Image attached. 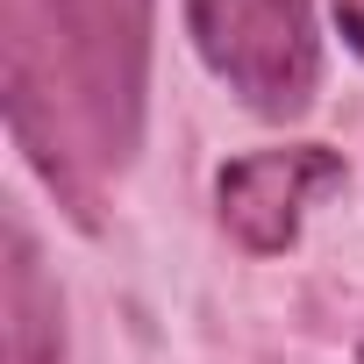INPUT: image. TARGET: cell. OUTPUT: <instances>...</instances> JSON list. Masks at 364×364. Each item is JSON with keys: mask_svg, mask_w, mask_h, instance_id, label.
<instances>
[{"mask_svg": "<svg viewBox=\"0 0 364 364\" xmlns=\"http://www.w3.org/2000/svg\"><path fill=\"white\" fill-rule=\"evenodd\" d=\"M157 0H0V93L36 178L100 229L107 186L136 164Z\"/></svg>", "mask_w": 364, "mask_h": 364, "instance_id": "6da1fadb", "label": "cell"}, {"mask_svg": "<svg viewBox=\"0 0 364 364\" xmlns=\"http://www.w3.org/2000/svg\"><path fill=\"white\" fill-rule=\"evenodd\" d=\"M200 65L264 122H293L321 93V36L307 0H186Z\"/></svg>", "mask_w": 364, "mask_h": 364, "instance_id": "7a4b0ae2", "label": "cell"}, {"mask_svg": "<svg viewBox=\"0 0 364 364\" xmlns=\"http://www.w3.org/2000/svg\"><path fill=\"white\" fill-rule=\"evenodd\" d=\"M350 186V164L328 143H279V150H250L229 157L215 171V215L222 229L250 250V257H286L300 243V222L321 193Z\"/></svg>", "mask_w": 364, "mask_h": 364, "instance_id": "3957f363", "label": "cell"}, {"mask_svg": "<svg viewBox=\"0 0 364 364\" xmlns=\"http://www.w3.org/2000/svg\"><path fill=\"white\" fill-rule=\"evenodd\" d=\"M0 364H65V293L43 264V243L22 215H8L0 257Z\"/></svg>", "mask_w": 364, "mask_h": 364, "instance_id": "277c9868", "label": "cell"}, {"mask_svg": "<svg viewBox=\"0 0 364 364\" xmlns=\"http://www.w3.org/2000/svg\"><path fill=\"white\" fill-rule=\"evenodd\" d=\"M328 8H336V29H343V43L364 58V0H328Z\"/></svg>", "mask_w": 364, "mask_h": 364, "instance_id": "5b68a950", "label": "cell"}, {"mask_svg": "<svg viewBox=\"0 0 364 364\" xmlns=\"http://www.w3.org/2000/svg\"><path fill=\"white\" fill-rule=\"evenodd\" d=\"M357 357H364V350H357Z\"/></svg>", "mask_w": 364, "mask_h": 364, "instance_id": "8992f818", "label": "cell"}]
</instances>
